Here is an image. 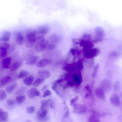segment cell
<instances>
[{
  "mask_svg": "<svg viewBox=\"0 0 122 122\" xmlns=\"http://www.w3.org/2000/svg\"><path fill=\"white\" fill-rule=\"evenodd\" d=\"M37 41L36 30L32 29L28 30L25 35V44L26 46L31 47Z\"/></svg>",
  "mask_w": 122,
  "mask_h": 122,
  "instance_id": "1",
  "label": "cell"
},
{
  "mask_svg": "<svg viewBox=\"0 0 122 122\" xmlns=\"http://www.w3.org/2000/svg\"><path fill=\"white\" fill-rule=\"evenodd\" d=\"M36 30L37 41L44 38L49 30V28L47 26H42L38 28Z\"/></svg>",
  "mask_w": 122,
  "mask_h": 122,
  "instance_id": "2",
  "label": "cell"
},
{
  "mask_svg": "<svg viewBox=\"0 0 122 122\" xmlns=\"http://www.w3.org/2000/svg\"><path fill=\"white\" fill-rule=\"evenodd\" d=\"M48 42V41L44 38L38 41L35 47L36 51L38 52H43L46 48Z\"/></svg>",
  "mask_w": 122,
  "mask_h": 122,
  "instance_id": "3",
  "label": "cell"
},
{
  "mask_svg": "<svg viewBox=\"0 0 122 122\" xmlns=\"http://www.w3.org/2000/svg\"><path fill=\"white\" fill-rule=\"evenodd\" d=\"M48 110L46 108H40L37 112L36 117L37 120L41 121H45L47 120L49 117H47Z\"/></svg>",
  "mask_w": 122,
  "mask_h": 122,
  "instance_id": "4",
  "label": "cell"
},
{
  "mask_svg": "<svg viewBox=\"0 0 122 122\" xmlns=\"http://www.w3.org/2000/svg\"><path fill=\"white\" fill-rule=\"evenodd\" d=\"M79 44L83 47L82 51L84 53L92 48L94 46L93 43L88 40H81Z\"/></svg>",
  "mask_w": 122,
  "mask_h": 122,
  "instance_id": "5",
  "label": "cell"
},
{
  "mask_svg": "<svg viewBox=\"0 0 122 122\" xmlns=\"http://www.w3.org/2000/svg\"><path fill=\"white\" fill-rule=\"evenodd\" d=\"M73 112L78 114L84 113L86 111V107L85 105L81 104L75 103L73 105Z\"/></svg>",
  "mask_w": 122,
  "mask_h": 122,
  "instance_id": "6",
  "label": "cell"
},
{
  "mask_svg": "<svg viewBox=\"0 0 122 122\" xmlns=\"http://www.w3.org/2000/svg\"><path fill=\"white\" fill-rule=\"evenodd\" d=\"M100 52L97 48H92L84 53V56L87 58H91L97 56Z\"/></svg>",
  "mask_w": 122,
  "mask_h": 122,
  "instance_id": "7",
  "label": "cell"
},
{
  "mask_svg": "<svg viewBox=\"0 0 122 122\" xmlns=\"http://www.w3.org/2000/svg\"><path fill=\"white\" fill-rule=\"evenodd\" d=\"M95 33L96 35V38L95 39V42H99L102 40V38L105 35L104 30L101 27H97L95 30Z\"/></svg>",
  "mask_w": 122,
  "mask_h": 122,
  "instance_id": "8",
  "label": "cell"
},
{
  "mask_svg": "<svg viewBox=\"0 0 122 122\" xmlns=\"http://www.w3.org/2000/svg\"><path fill=\"white\" fill-rule=\"evenodd\" d=\"M72 77L74 81L77 85H79L82 81V75L80 71L77 70L73 71Z\"/></svg>",
  "mask_w": 122,
  "mask_h": 122,
  "instance_id": "9",
  "label": "cell"
},
{
  "mask_svg": "<svg viewBox=\"0 0 122 122\" xmlns=\"http://www.w3.org/2000/svg\"><path fill=\"white\" fill-rule=\"evenodd\" d=\"M63 68L64 70L69 73H71L76 70H78L77 67V63L76 62L66 64L63 67Z\"/></svg>",
  "mask_w": 122,
  "mask_h": 122,
  "instance_id": "10",
  "label": "cell"
},
{
  "mask_svg": "<svg viewBox=\"0 0 122 122\" xmlns=\"http://www.w3.org/2000/svg\"><path fill=\"white\" fill-rule=\"evenodd\" d=\"M109 101L113 105L118 106L120 105V102L118 95L116 94H113L109 98Z\"/></svg>",
  "mask_w": 122,
  "mask_h": 122,
  "instance_id": "11",
  "label": "cell"
},
{
  "mask_svg": "<svg viewBox=\"0 0 122 122\" xmlns=\"http://www.w3.org/2000/svg\"><path fill=\"white\" fill-rule=\"evenodd\" d=\"M61 38L59 35L54 33L50 35L48 37V41L51 43H58L61 41Z\"/></svg>",
  "mask_w": 122,
  "mask_h": 122,
  "instance_id": "12",
  "label": "cell"
},
{
  "mask_svg": "<svg viewBox=\"0 0 122 122\" xmlns=\"http://www.w3.org/2000/svg\"><path fill=\"white\" fill-rule=\"evenodd\" d=\"M51 62L50 60L46 58L41 59L36 63V66L39 68H42L46 66Z\"/></svg>",
  "mask_w": 122,
  "mask_h": 122,
  "instance_id": "13",
  "label": "cell"
},
{
  "mask_svg": "<svg viewBox=\"0 0 122 122\" xmlns=\"http://www.w3.org/2000/svg\"><path fill=\"white\" fill-rule=\"evenodd\" d=\"M39 59L38 56L33 55L30 56L25 61V64L29 66H31L36 63Z\"/></svg>",
  "mask_w": 122,
  "mask_h": 122,
  "instance_id": "14",
  "label": "cell"
},
{
  "mask_svg": "<svg viewBox=\"0 0 122 122\" xmlns=\"http://www.w3.org/2000/svg\"><path fill=\"white\" fill-rule=\"evenodd\" d=\"M40 93L37 89L35 88H32L30 89L27 92L28 97L30 99H32L36 96H39Z\"/></svg>",
  "mask_w": 122,
  "mask_h": 122,
  "instance_id": "15",
  "label": "cell"
},
{
  "mask_svg": "<svg viewBox=\"0 0 122 122\" xmlns=\"http://www.w3.org/2000/svg\"><path fill=\"white\" fill-rule=\"evenodd\" d=\"M96 95L99 98L104 101L105 100V93L103 89L101 87H97L95 91Z\"/></svg>",
  "mask_w": 122,
  "mask_h": 122,
  "instance_id": "16",
  "label": "cell"
},
{
  "mask_svg": "<svg viewBox=\"0 0 122 122\" xmlns=\"http://www.w3.org/2000/svg\"><path fill=\"white\" fill-rule=\"evenodd\" d=\"M23 62L21 60L16 61L14 62L10 66V69L12 71H14L17 70L22 65Z\"/></svg>",
  "mask_w": 122,
  "mask_h": 122,
  "instance_id": "17",
  "label": "cell"
},
{
  "mask_svg": "<svg viewBox=\"0 0 122 122\" xmlns=\"http://www.w3.org/2000/svg\"><path fill=\"white\" fill-rule=\"evenodd\" d=\"M24 40V37L23 33L21 31L18 32L16 35V43L19 45H21L23 44Z\"/></svg>",
  "mask_w": 122,
  "mask_h": 122,
  "instance_id": "18",
  "label": "cell"
},
{
  "mask_svg": "<svg viewBox=\"0 0 122 122\" xmlns=\"http://www.w3.org/2000/svg\"><path fill=\"white\" fill-rule=\"evenodd\" d=\"M11 80V77L9 76H6L2 78L0 81V88L8 84Z\"/></svg>",
  "mask_w": 122,
  "mask_h": 122,
  "instance_id": "19",
  "label": "cell"
},
{
  "mask_svg": "<svg viewBox=\"0 0 122 122\" xmlns=\"http://www.w3.org/2000/svg\"><path fill=\"white\" fill-rule=\"evenodd\" d=\"M11 61V59L10 57H8L4 59L2 63L3 68L4 69L10 68Z\"/></svg>",
  "mask_w": 122,
  "mask_h": 122,
  "instance_id": "20",
  "label": "cell"
},
{
  "mask_svg": "<svg viewBox=\"0 0 122 122\" xmlns=\"http://www.w3.org/2000/svg\"><path fill=\"white\" fill-rule=\"evenodd\" d=\"M39 75L43 78H48L50 76V72L48 70H41L38 71Z\"/></svg>",
  "mask_w": 122,
  "mask_h": 122,
  "instance_id": "21",
  "label": "cell"
},
{
  "mask_svg": "<svg viewBox=\"0 0 122 122\" xmlns=\"http://www.w3.org/2000/svg\"><path fill=\"white\" fill-rule=\"evenodd\" d=\"M33 79L34 77L33 76L30 75L24 79L23 82L26 85L30 86L32 84Z\"/></svg>",
  "mask_w": 122,
  "mask_h": 122,
  "instance_id": "22",
  "label": "cell"
},
{
  "mask_svg": "<svg viewBox=\"0 0 122 122\" xmlns=\"http://www.w3.org/2000/svg\"><path fill=\"white\" fill-rule=\"evenodd\" d=\"M17 85L16 83H15L7 86L6 88L7 93H12L15 89Z\"/></svg>",
  "mask_w": 122,
  "mask_h": 122,
  "instance_id": "23",
  "label": "cell"
},
{
  "mask_svg": "<svg viewBox=\"0 0 122 122\" xmlns=\"http://www.w3.org/2000/svg\"><path fill=\"white\" fill-rule=\"evenodd\" d=\"M29 74V72L27 71L22 70L20 71L17 77L19 79H22L27 76Z\"/></svg>",
  "mask_w": 122,
  "mask_h": 122,
  "instance_id": "24",
  "label": "cell"
},
{
  "mask_svg": "<svg viewBox=\"0 0 122 122\" xmlns=\"http://www.w3.org/2000/svg\"><path fill=\"white\" fill-rule=\"evenodd\" d=\"M10 45L6 42H3L0 43V51L7 50L10 47Z\"/></svg>",
  "mask_w": 122,
  "mask_h": 122,
  "instance_id": "25",
  "label": "cell"
},
{
  "mask_svg": "<svg viewBox=\"0 0 122 122\" xmlns=\"http://www.w3.org/2000/svg\"><path fill=\"white\" fill-rule=\"evenodd\" d=\"M8 112L6 111H4L0 116V122L6 121L8 119Z\"/></svg>",
  "mask_w": 122,
  "mask_h": 122,
  "instance_id": "26",
  "label": "cell"
},
{
  "mask_svg": "<svg viewBox=\"0 0 122 122\" xmlns=\"http://www.w3.org/2000/svg\"><path fill=\"white\" fill-rule=\"evenodd\" d=\"M25 99V97L24 96H18L16 98V101L18 104H21L24 101Z\"/></svg>",
  "mask_w": 122,
  "mask_h": 122,
  "instance_id": "27",
  "label": "cell"
},
{
  "mask_svg": "<svg viewBox=\"0 0 122 122\" xmlns=\"http://www.w3.org/2000/svg\"><path fill=\"white\" fill-rule=\"evenodd\" d=\"M44 80V79L43 78H37L34 82L33 84V86L35 87H38L41 83Z\"/></svg>",
  "mask_w": 122,
  "mask_h": 122,
  "instance_id": "28",
  "label": "cell"
},
{
  "mask_svg": "<svg viewBox=\"0 0 122 122\" xmlns=\"http://www.w3.org/2000/svg\"><path fill=\"white\" fill-rule=\"evenodd\" d=\"M63 103L64 105V108L66 112L63 117V119L68 117L69 115V109L66 102H64Z\"/></svg>",
  "mask_w": 122,
  "mask_h": 122,
  "instance_id": "29",
  "label": "cell"
},
{
  "mask_svg": "<svg viewBox=\"0 0 122 122\" xmlns=\"http://www.w3.org/2000/svg\"><path fill=\"white\" fill-rule=\"evenodd\" d=\"M7 94L3 89L0 90V101L5 100Z\"/></svg>",
  "mask_w": 122,
  "mask_h": 122,
  "instance_id": "30",
  "label": "cell"
},
{
  "mask_svg": "<svg viewBox=\"0 0 122 122\" xmlns=\"http://www.w3.org/2000/svg\"><path fill=\"white\" fill-rule=\"evenodd\" d=\"M99 118L95 114L92 115L89 118V121L90 122H99Z\"/></svg>",
  "mask_w": 122,
  "mask_h": 122,
  "instance_id": "31",
  "label": "cell"
},
{
  "mask_svg": "<svg viewBox=\"0 0 122 122\" xmlns=\"http://www.w3.org/2000/svg\"><path fill=\"white\" fill-rule=\"evenodd\" d=\"M99 68V65L97 64L95 66L92 75V77L95 78L96 77L97 75L98 72Z\"/></svg>",
  "mask_w": 122,
  "mask_h": 122,
  "instance_id": "32",
  "label": "cell"
},
{
  "mask_svg": "<svg viewBox=\"0 0 122 122\" xmlns=\"http://www.w3.org/2000/svg\"><path fill=\"white\" fill-rule=\"evenodd\" d=\"M50 100V99H49L47 100L42 101L41 102V108H46L48 106V103Z\"/></svg>",
  "mask_w": 122,
  "mask_h": 122,
  "instance_id": "33",
  "label": "cell"
},
{
  "mask_svg": "<svg viewBox=\"0 0 122 122\" xmlns=\"http://www.w3.org/2000/svg\"><path fill=\"white\" fill-rule=\"evenodd\" d=\"M70 52L72 55H79L81 53V52L74 48H71L70 50Z\"/></svg>",
  "mask_w": 122,
  "mask_h": 122,
  "instance_id": "34",
  "label": "cell"
},
{
  "mask_svg": "<svg viewBox=\"0 0 122 122\" xmlns=\"http://www.w3.org/2000/svg\"><path fill=\"white\" fill-rule=\"evenodd\" d=\"M57 45L56 44L51 43L48 44L46 48L49 50H52L56 49Z\"/></svg>",
  "mask_w": 122,
  "mask_h": 122,
  "instance_id": "35",
  "label": "cell"
},
{
  "mask_svg": "<svg viewBox=\"0 0 122 122\" xmlns=\"http://www.w3.org/2000/svg\"><path fill=\"white\" fill-rule=\"evenodd\" d=\"M77 63L78 69L80 71L83 68V65L82 60H78Z\"/></svg>",
  "mask_w": 122,
  "mask_h": 122,
  "instance_id": "36",
  "label": "cell"
},
{
  "mask_svg": "<svg viewBox=\"0 0 122 122\" xmlns=\"http://www.w3.org/2000/svg\"><path fill=\"white\" fill-rule=\"evenodd\" d=\"M79 99L78 97L77 96L71 99L70 102V105L73 106V105Z\"/></svg>",
  "mask_w": 122,
  "mask_h": 122,
  "instance_id": "37",
  "label": "cell"
},
{
  "mask_svg": "<svg viewBox=\"0 0 122 122\" xmlns=\"http://www.w3.org/2000/svg\"><path fill=\"white\" fill-rule=\"evenodd\" d=\"M27 112L28 114H30L33 113L35 110V107L32 106L27 107L26 108Z\"/></svg>",
  "mask_w": 122,
  "mask_h": 122,
  "instance_id": "38",
  "label": "cell"
},
{
  "mask_svg": "<svg viewBox=\"0 0 122 122\" xmlns=\"http://www.w3.org/2000/svg\"><path fill=\"white\" fill-rule=\"evenodd\" d=\"M7 104L9 106H14L15 104V101L13 100L9 99L7 100L6 101Z\"/></svg>",
  "mask_w": 122,
  "mask_h": 122,
  "instance_id": "39",
  "label": "cell"
},
{
  "mask_svg": "<svg viewBox=\"0 0 122 122\" xmlns=\"http://www.w3.org/2000/svg\"><path fill=\"white\" fill-rule=\"evenodd\" d=\"M51 94V92L48 89H47L44 91L42 95V97H45L50 96Z\"/></svg>",
  "mask_w": 122,
  "mask_h": 122,
  "instance_id": "40",
  "label": "cell"
},
{
  "mask_svg": "<svg viewBox=\"0 0 122 122\" xmlns=\"http://www.w3.org/2000/svg\"><path fill=\"white\" fill-rule=\"evenodd\" d=\"M2 36L10 38L11 37V33L8 31H4L3 32Z\"/></svg>",
  "mask_w": 122,
  "mask_h": 122,
  "instance_id": "41",
  "label": "cell"
},
{
  "mask_svg": "<svg viewBox=\"0 0 122 122\" xmlns=\"http://www.w3.org/2000/svg\"><path fill=\"white\" fill-rule=\"evenodd\" d=\"M10 40V38L2 36L0 37V41L6 42L9 41Z\"/></svg>",
  "mask_w": 122,
  "mask_h": 122,
  "instance_id": "42",
  "label": "cell"
},
{
  "mask_svg": "<svg viewBox=\"0 0 122 122\" xmlns=\"http://www.w3.org/2000/svg\"><path fill=\"white\" fill-rule=\"evenodd\" d=\"M7 50L0 51V58L3 57L5 56L7 54Z\"/></svg>",
  "mask_w": 122,
  "mask_h": 122,
  "instance_id": "43",
  "label": "cell"
},
{
  "mask_svg": "<svg viewBox=\"0 0 122 122\" xmlns=\"http://www.w3.org/2000/svg\"><path fill=\"white\" fill-rule=\"evenodd\" d=\"M87 91V92L85 96V98H86L89 96H91L92 94V91L91 89L90 88Z\"/></svg>",
  "mask_w": 122,
  "mask_h": 122,
  "instance_id": "44",
  "label": "cell"
},
{
  "mask_svg": "<svg viewBox=\"0 0 122 122\" xmlns=\"http://www.w3.org/2000/svg\"><path fill=\"white\" fill-rule=\"evenodd\" d=\"M114 89L117 91L118 90L120 86V83L118 81H117L114 85Z\"/></svg>",
  "mask_w": 122,
  "mask_h": 122,
  "instance_id": "45",
  "label": "cell"
},
{
  "mask_svg": "<svg viewBox=\"0 0 122 122\" xmlns=\"http://www.w3.org/2000/svg\"><path fill=\"white\" fill-rule=\"evenodd\" d=\"M64 80L62 78L59 79L55 81L54 83L57 84L58 83L63 82Z\"/></svg>",
  "mask_w": 122,
  "mask_h": 122,
  "instance_id": "46",
  "label": "cell"
},
{
  "mask_svg": "<svg viewBox=\"0 0 122 122\" xmlns=\"http://www.w3.org/2000/svg\"><path fill=\"white\" fill-rule=\"evenodd\" d=\"M67 84L68 86H72L74 85V84L73 82L71 81H68L67 82Z\"/></svg>",
  "mask_w": 122,
  "mask_h": 122,
  "instance_id": "47",
  "label": "cell"
},
{
  "mask_svg": "<svg viewBox=\"0 0 122 122\" xmlns=\"http://www.w3.org/2000/svg\"><path fill=\"white\" fill-rule=\"evenodd\" d=\"M85 88L86 90L90 89V86L89 85H87L85 86Z\"/></svg>",
  "mask_w": 122,
  "mask_h": 122,
  "instance_id": "48",
  "label": "cell"
},
{
  "mask_svg": "<svg viewBox=\"0 0 122 122\" xmlns=\"http://www.w3.org/2000/svg\"><path fill=\"white\" fill-rule=\"evenodd\" d=\"M4 111L3 109L0 108V116L4 112Z\"/></svg>",
  "mask_w": 122,
  "mask_h": 122,
  "instance_id": "49",
  "label": "cell"
},
{
  "mask_svg": "<svg viewBox=\"0 0 122 122\" xmlns=\"http://www.w3.org/2000/svg\"><path fill=\"white\" fill-rule=\"evenodd\" d=\"M48 86L46 85H45L43 87L42 89V91H43L45 89H46L47 87Z\"/></svg>",
  "mask_w": 122,
  "mask_h": 122,
  "instance_id": "50",
  "label": "cell"
},
{
  "mask_svg": "<svg viewBox=\"0 0 122 122\" xmlns=\"http://www.w3.org/2000/svg\"><path fill=\"white\" fill-rule=\"evenodd\" d=\"M50 106H51V108H52V109H53V105H52V103H51V104H50Z\"/></svg>",
  "mask_w": 122,
  "mask_h": 122,
  "instance_id": "51",
  "label": "cell"
}]
</instances>
